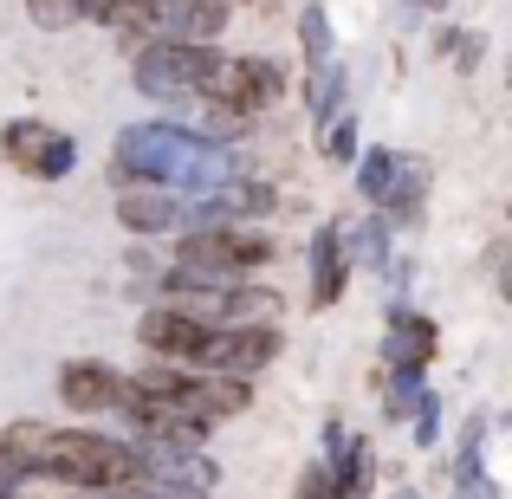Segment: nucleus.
<instances>
[{
  "instance_id": "nucleus-9",
  "label": "nucleus",
  "mask_w": 512,
  "mask_h": 499,
  "mask_svg": "<svg viewBox=\"0 0 512 499\" xmlns=\"http://www.w3.org/2000/svg\"><path fill=\"white\" fill-rule=\"evenodd\" d=\"M117 227L124 234H175L182 227V195H169V188H117Z\"/></svg>"
},
{
  "instance_id": "nucleus-15",
  "label": "nucleus",
  "mask_w": 512,
  "mask_h": 499,
  "mask_svg": "<svg viewBox=\"0 0 512 499\" xmlns=\"http://www.w3.org/2000/svg\"><path fill=\"white\" fill-rule=\"evenodd\" d=\"M422 389H428V370H415V363H389V376H383V415H389V422H409L415 402H422Z\"/></svg>"
},
{
  "instance_id": "nucleus-13",
  "label": "nucleus",
  "mask_w": 512,
  "mask_h": 499,
  "mask_svg": "<svg viewBox=\"0 0 512 499\" xmlns=\"http://www.w3.org/2000/svg\"><path fill=\"white\" fill-rule=\"evenodd\" d=\"M338 247H344V260H350V273H383L389 266V253H396V227L383 221V214H363V221H338Z\"/></svg>"
},
{
  "instance_id": "nucleus-1",
  "label": "nucleus",
  "mask_w": 512,
  "mask_h": 499,
  "mask_svg": "<svg viewBox=\"0 0 512 499\" xmlns=\"http://www.w3.org/2000/svg\"><path fill=\"white\" fill-rule=\"evenodd\" d=\"M33 480H52V487H72V493H111V487H137L143 461L124 435H91V428H52L46 422Z\"/></svg>"
},
{
  "instance_id": "nucleus-6",
  "label": "nucleus",
  "mask_w": 512,
  "mask_h": 499,
  "mask_svg": "<svg viewBox=\"0 0 512 499\" xmlns=\"http://www.w3.org/2000/svg\"><path fill=\"white\" fill-rule=\"evenodd\" d=\"M214 337H221V325H201L175 305H156V312L137 318V344L150 350V363H175V370H208Z\"/></svg>"
},
{
  "instance_id": "nucleus-18",
  "label": "nucleus",
  "mask_w": 512,
  "mask_h": 499,
  "mask_svg": "<svg viewBox=\"0 0 512 499\" xmlns=\"http://www.w3.org/2000/svg\"><path fill=\"white\" fill-rule=\"evenodd\" d=\"M389 175H396V150H357V195L370 201V208H383Z\"/></svg>"
},
{
  "instance_id": "nucleus-11",
  "label": "nucleus",
  "mask_w": 512,
  "mask_h": 499,
  "mask_svg": "<svg viewBox=\"0 0 512 499\" xmlns=\"http://www.w3.org/2000/svg\"><path fill=\"white\" fill-rule=\"evenodd\" d=\"M305 260H312V305H318V312L338 305L344 286H350V260H344V247H338V221H325L312 240H305Z\"/></svg>"
},
{
  "instance_id": "nucleus-21",
  "label": "nucleus",
  "mask_w": 512,
  "mask_h": 499,
  "mask_svg": "<svg viewBox=\"0 0 512 499\" xmlns=\"http://www.w3.org/2000/svg\"><path fill=\"white\" fill-rule=\"evenodd\" d=\"M26 13H33V26H46V33H65V26L91 20V0H26Z\"/></svg>"
},
{
  "instance_id": "nucleus-26",
  "label": "nucleus",
  "mask_w": 512,
  "mask_h": 499,
  "mask_svg": "<svg viewBox=\"0 0 512 499\" xmlns=\"http://www.w3.org/2000/svg\"><path fill=\"white\" fill-rule=\"evenodd\" d=\"M389 499H422V493H415V487H409V480H402V487H396V493H389Z\"/></svg>"
},
{
  "instance_id": "nucleus-27",
  "label": "nucleus",
  "mask_w": 512,
  "mask_h": 499,
  "mask_svg": "<svg viewBox=\"0 0 512 499\" xmlns=\"http://www.w3.org/2000/svg\"><path fill=\"white\" fill-rule=\"evenodd\" d=\"M415 7H428V13H441V7H448V0H415Z\"/></svg>"
},
{
  "instance_id": "nucleus-14",
  "label": "nucleus",
  "mask_w": 512,
  "mask_h": 499,
  "mask_svg": "<svg viewBox=\"0 0 512 499\" xmlns=\"http://www.w3.org/2000/svg\"><path fill=\"white\" fill-rule=\"evenodd\" d=\"M428 156H402L396 150V175H389V195H383V221L389 227H402V221H422V201H428Z\"/></svg>"
},
{
  "instance_id": "nucleus-17",
  "label": "nucleus",
  "mask_w": 512,
  "mask_h": 499,
  "mask_svg": "<svg viewBox=\"0 0 512 499\" xmlns=\"http://www.w3.org/2000/svg\"><path fill=\"white\" fill-rule=\"evenodd\" d=\"M46 137H52V124H39V117H13V124L0 130V156H7L13 169H26V175H33L39 150H46Z\"/></svg>"
},
{
  "instance_id": "nucleus-4",
  "label": "nucleus",
  "mask_w": 512,
  "mask_h": 499,
  "mask_svg": "<svg viewBox=\"0 0 512 499\" xmlns=\"http://www.w3.org/2000/svg\"><path fill=\"white\" fill-rule=\"evenodd\" d=\"M195 98L221 104V111H234V117H253V111H266V104L286 98V65L279 59H253V52L247 59L214 52V65H208V78H201Z\"/></svg>"
},
{
  "instance_id": "nucleus-25",
  "label": "nucleus",
  "mask_w": 512,
  "mask_h": 499,
  "mask_svg": "<svg viewBox=\"0 0 512 499\" xmlns=\"http://www.w3.org/2000/svg\"><path fill=\"white\" fill-rule=\"evenodd\" d=\"M13 487H20V480H13L7 467H0V499H20V493H13Z\"/></svg>"
},
{
  "instance_id": "nucleus-23",
  "label": "nucleus",
  "mask_w": 512,
  "mask_h": 499,
  "mask_svg": "<svg viewBox=\"0 0 512 499\" xmlns=\"http://www.w3.org/2000/svg\"><path fill=\"white\" fill-rule=\"evenodd\" d=\"M435 441H441V396L422 389V402H415V448H435Z\"/></svg>"
},
{
  "instance_id": "nucleus-10",
  "label": "nucleus",
  "mask_w": 512,
  "mask_h": 499,
  "mask_svg": "<svg viewBox=\"0 0 512 499\" xmlns=\"http://www.w3.org/2000/svg\"><path fill=\"white\" fill-rule=\"evenodd\" d=\"M441 350V331H435V318H422V312H409V305H389V337H383V357L389 363H415V370H428V357Z\"/></svg>"
},
{
  "instance_id": "nucleus-16",
  "label": "nucleus",
  "mask_w": 512,
  "mask_h": 499,
  "mask_svg": "<svg viewBox=\"0 0 512 499\" xmlns=\"http://www.w3.org/2000/svg\"><path fill=\"white\" fill-rule=\"evenodd\" d=\"M344 85H350V72H344L338 59L312 65V85H305V111H312V124H331V117H338V104H344Z\"/></svg>"
},
{
  "instance_id": "nucleus-7",
  "label": "nucleus",
  "mask_w": 512,
  "mask_h": 499,
  "mask_svg": "<svg viewBox=\"0 0 512 499\" xmlns=\"http://www.w3.org/2000/svg\"><path fill=\"white\" fill-rule=\"evenodd\" d=\"M59 402L72 415H117L130 402V376L104 357H72L59 363Z\"/></svg>"
},
{
  "instance_id": "nucleus-5",
  "label": "nucleus",
  "mask_w": 512,
  "mask_h": 499,
  "mask_svg": "<svg viewBox=\"0 0 512 499\" xmlns=\"http://www.w3.org/2000/svg\"><path fill=\"white\" fill-rule=\"evenodd\" d=\"M208 65H214V46L150 39V46H137V65H130V85H137L143 98H156V104H182V98H195V91H201Z\"/></svg>"
},
{
  "instance_id": "nucleus-24",
  "label": "nucleus",
  "mask_w": 512,
  "mask_h": 499,
  "mask_svg": "<svg viewBox=\"0 0 512 499\" xmlns=\"http://www.w3.org/2000/svg\"><path fill=\"white\" fill-rule=\"evenodd\" d=\"M292 499H338V487H331V474H325V461H312L299 474V487H292Z\"/></svg>"
},
{
  "instance_id": "nucleus-12",
  "label": "nucleus",
  "mask_w": 512,
  "mask_h": 499,
  "mask_svg": "<svg viewBox=\"0 0 512 499\" xmlns=\"http://www.w3.org/2000/svg\"><path fill=\"white\" fill-rule=\"evenodd\" d=\"M454 499H500V480L487 474V415H467L461 454H454Z\"/></svg>"
},
{
  "instance_id": "nucleus-8",
  "label": "nucleus",
  "mask_w": 512,
  "mask_h": 499,
  "mask_svg": "<svg viewBox=\"0 0 512 499\" xmlns=\"http://www.w3.org/2000/svg\"><path fill=\"white\" fill-rule=\"evenodd\" d=\"M279 350H286L279 325H227L221 337H214V363H208V370L214 376H234V383H253Z\"/></svg>"
},
{
  "instance_id": "nucleus-20",
  "label": "nucleus",
  "mask_w": 512,
  "mask_h": 499,
  "mask_svg": "<svg viewBox=\"0 0 512 499\" xmlns=\"http://www.w3.org/2000/svg\"><path fill=\"white\" fill-rule=\"evenodd\" d=\"M72 169H78V143L65 137V130H52L46 150H39V163H33V182H65Z\"/></svg>"
},
{
  "instance_id": "nucleus-19",
  "label": "nucleus",
  "mask_w": 512,
  "mask_h": 499,
  "mask_svg": "<svg viewBox=\"0 0 512 499\" xmlns=\"http://www.w3.org/2000/svg\"><path fill=\"white\" fill-rule=\"evenodd\" d=\"M299 46H305V65H325L331 59V13H325V0H305V13H299Z\"/></svg>"
},
{
  "instance_id": "nucleus-22",
  "label": "nucleus",
  "mask_w": 512,
  "mask_h": 499,
  "mask_svg": "<svg viewBox=\"0 0 512 499\" xmlns=\"http://www.w3.org/2000/svg\"><path fill=\"white\" fill-rule=\"evenodd\" d=\"M357 111H338V117H331V124H325V156H331V163H357Z\"/></svg>"
},
{
  "instance_id": "nucleus-2",
  "label": "nucleus",
  "mask_w": 512,
  "mask_h": 499,
  "mask_svg": "<svg viewBox=\"0 0 512 499\" xmlns=\"http://www.w3.org/2000/svg\"><path fill=\"white\" fill-rule=\"evenodd\" d=\"M195 137H188L175 117H150V124H124L117 130V156H111V182L117 188H169L182 182Z\"/></svg>"
},
{
  "instance_id": "nucleus-3",
  "label": "nucleus",
  "mask_w": 512,
  "mask_h": 499,
  "mask_svg": "<svg viewBox=\"0 0 512 499\" xmlns=\"http://www.w3.org/2000/svg\"><path fill=\"white\" fill-rule=\"evenodd\" d=\"M266 260H273V240L260 227H182L175 234V266H195L214 279H247Z\"/></svg>"
}]
</instances>
